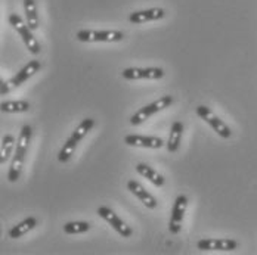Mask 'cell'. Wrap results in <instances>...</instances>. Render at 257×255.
<instances>
[{"mask_svg":"<svg viewBox=\"0 0 257 255\" xmlns=\"http://www.w3.org/2000/svg\"><path fill=\"white\" fill-rule=\"evenodd\" d=\"M31 131L33 130H31L30 126H24L21 128V133H20V137H18V142H17V151H15L12 164L9 167V173H8V180L12 181V183H15L21 176L27 149H28V143H30V139H31Z\"/></svg>","mask_w":257,"mask_h":255,"instance_id":"6da1fadb","label":"cell"},{"mask_svg":"<svg viewBox=\"0 0 257 255\" xmlns=\"http://www.w3.org/2000/svg\"><path fill=\"white\" fill-rule=\"evenodd\" d=\"M9 23H11V26L17 30V33L21 36V39H23V42L26 43L28 51L31 52L33 55L40 53L42 48H40V43L37 42V39L33 36V30L28 27V24H26V23L23 21V18H21L18 14H11V15H9Z\"/></svg>","mask_w":257,"mask_h":255,"instance_id":"7a4b0ae2","label":"cell"},{"mask_svg":"<svg viewBox=\"0 0 257 255\" xmlns=\"http://www.w3.org/2000/svg\"><path fill=\"white\" fill-rule=\"evenodd\" d=\"M39 70H40V62L36 61V59H34V61H30L20 73H17V76H14L11 80H8V81H2L0 93H2L3 96L8 95L9 92H12V90L17 89L18 86L24 84L27 80H28L30 77L34 76Z\"/></svg>","mask_w":257,"mask_h":255,"instance_id":"3957f363","label":"cell"},{"mask_svg":"<svg viewBox=\"0 0 257 255\" xmlns=\"http://www.w3.org/2000/svg\"><path fill=\"white\" fill-rule=\"evenodd\" d=\"M172 103H173V98H172V96H163V98H160L158 101H154L153 103H150V105L141 108L138 112H135V114L130 117V124H132V126H139V124H142V123L147 121L151 115L157 114L158 111H163V109L169 108Z\"/></svg>","mask_w":257,"mask_h":255,"instance_id":"277c9868","label":"cell"},{"mask_svg":"<svg viewBox=\"0 0 257 255\" xmlns=\"http://www.w3.org/2000/svg\"><path fill=\"white\" fill-rule=\"evenodd\" d=\"M80 42L89 43V42H121L124 39V34L117 30H103V31H95V30H80L76 34Z\"/></svg>","mask_w":257,"mask_h":255,"instance_id":"5b68a950","label":"cell"},{"mask_svg":"<svg viewBox=\"0 0 257 255\" xmlns=\"http://www.w3.org/2000/svg\"><path fill=\"white\" fill-rule=\"evenodd\" d=\"M197 114L206 121V123H208L210 126H211V128L220 136V137H223V139H229L232 136V131L231 128L228 127L219 117H216L207 106H204V105H200V106H197Z\"/></svg>","mask_w":257,"mask_h":255,"instance_id":"8992f818","label":"cell"},{"mask_svg":"<svg viewBox=\"0 0 257 255\" xmlns=\"http://www.w3.org/2000/svg\"><path fill=\"white\" fill-rule=\"evenodd\" d=\"M98 215L102 217L105 221H108L112 226V229L115 230V231H118L123 237H130L132 236L133 230L130 229L127 224L111 208H108V206H99L98 208Z\"/></svg>","mask_w":257,"mask_h":255,"instance_id":"52a82bcc","label":"cell"},{"mask_svg":"<svg viewBox=\"0 0 257 255\" xmlns=\"http://www.w3.org/2000/svg\"><path fill=\"white\" fill-rule=\"evenodd\" d=\"M188 206V196L186 195H179L175 201L173 209H172V217H170V224H169V230L173 234H178L182 229V220L185 215Z\"/></svg>","mask_w":257,"mask_h":255,"instance_id":"ba28073f","label":"cell"},{"mask_svg":"<svg viewBox=\"0 0 257 255\" xmlns=\"http://www.w3.org/2000/svg\"><path fill=\"white\" fill-rule=\"evenodd\" d=\"M124 143L128 146H139V148H150L160 149L164 146V140L155 136H141V134H127L124 137Z\"/></svg>","mask_w":257,"mask_h":255,"instance_id":"9c48e42d","label":"cell"},{"mask_svg":"<svg viewBox=\"0 0 257 255\" xmlns=\"http://www.w3.org/2000/svg\"><path fill=\"white\" fill-rule=\"evenodd\" d=\"M197 248L201 251H233L238 248V242L233 239H201Z\"/></svg>","mask_w":257,"mask_h":255,"instance_id":"30bf717a","label":"cell"},{"mask_svg":"<svg viewBox=\"0 0 257 255\" xmlns=\"http://www.w3.org/2000/svg\"><path fill=\"white\" fill-rule=\"evenodd\" d=\"M126 80H160L164 77L163 68H126L121 73Z\"/></svg>","mask_w":257,"mask_h":255,"instance_id":"8fae6325","label":"cell"},{"mask_svg":"<svg viewBox=\"0 0 257 255\" xmlns=\"http://www.w3.org/2000/svg\"><path fill=\"white\" fill-rule=\"evenodd\" d=\"M127 189L136 196V198H139V201L145 205L147 208H151V209L157 208V199H155L154 196H153L148 190H145V187H144L139 181H136V180H128Z\"/></svg>","mask_w":257,"mask_h":255,"instance_id":"7c38bea8","label":"cell"},{"mask_svg":"<svg viewBox=\"0 0 257 255\" xmlns=\"http://www.w3.org/2000/svg\"><path fill=\"white\" fill-rule=\"evenodd\" d=\"M166 12L161 8H153V9H147V11H139V12H133L128 15V21L132 24H144L148 21H157L164 18Z\"/></svg>","mask_w":257,"mask_h":255,"instance_id":"4fadbf2b","label":"cell"},{"mask_svg":"<svg viewBox=\"0 0 257 255\" xmlns=\"http://www.w3.org/2000/svg\"><path fill=\"white\" fill-rule=\"evenodd\" d=\"M182 131H183V124L180 121H175L172 130H170V136H169V140L166 143L167 146V151L169 152H176L179 149L180 139H182Z\"/></svg>","mask_w":257,"mask_h":255,"instance_id":"5bb4252c","label":"cell"},{"mask_svg":"<svg viewBox=\"0 0 257 255\" xmlns=\"http://www.w3.org/2000/svg\"><path fill=\"white\" fill-rule=\"evenodd\" d=\"M37 226V218L34 217H28L26 220H23L21 223H18L17 226H14L12 229L9 230V237L12 239H18L21 236H24L26 233H28L30 230H33Z\"/></svg>","mask_w":257,"mask_h":255,"instance_id":"9a60e30c","label":"cell"},{"mask_svg":"<svg viewBox=\"0 0 257 255\" xmlns=\"http://www.w3.org/2000/svg\"><path fill=\"white\" fill-rule=\"evenodd\" d=\"M136 171H138L141 176H144L145 179L150 180L153 184L158 186V187L164 184V177H163L161 174H158V171H155L154 168H151L150 165H147V164H144V162H141V164L136 165Z\"/></svg>","mask_w":257,"mask_h":255,"instance_id":"2e32d148","label":"cell"},{"mask_svg":"<svg viewBox=\"0 0 257 255\" xmlns=\"http://www.w3.org/2000/svg\"><path fill=\"white\" fill-rule=\"evenodd\" d=\"M24 11H26L27 24L28 27L36 31L40 23H39V17H37V8H36V2L34 0H24Z\"/></svg>","mask_w":257,"mask_h":255,"instance_id":"e0dca14e","label":"cell"},{"mask_svg":"<svg viewBox=\"0 0 257 255\" xmlns=\"http://www.w3.org/2000/svg\"><path fill=\"white\" fill-rule=\"evenodd\" d=\"M15 137L12 134H5L2 139V148H0V164L5 165V162L9 159L15 149Z\"/></svg>","mask_w":257,"mask_h":255,"instance_id":"ac0fdd59","label":"cell"},{"mask_svg":"<svg viewBox=\"0 0 257 255\" xmlns=\"http://www.w3.org/2000/svg\"><path fill=\"white\" fill-rule=\"evenodd\" d=\"M77 143L78 140L76 137H70L65 143H64V146H62V149L59 151L58 153V159H59V162H67V161H70V158L73 156V153L76 151V148H77Z\"/></svg>","mask_w":257,"mask_h":255,"instance_id":"d6986e66","label":"cell"},{"mask_svg":"<svg viewBox=\"0 0 257 255\" xmlns=\"http://www.w3.org/2000/svg\"><path fill=\"white\" fill-rule=\"evenodd\" d=\"M3 112H27L30 109V102L27 101H6L0 105Z\"/></svg>","mask_w":257,"mask_h":255,"instance_id":"ffe728a7","label":"cell"},{"mask_svg":"<svg viewBox=\"0 0 257 255\" xmlns=\"http://www.w3.org/2000/svg\"><path fill=\"white\" fill-rule=\"evenodd\" d=\"M95 127V120L93 118H84L80 124H78L77 127H76V130L73 131V137H76L78 142L92 130V128Z\"/></svg>","mask_w":257,"mask_h":255,"instance_id":"44dd1931","label":"cell"},{"mask_svg":"<svg viewBox=\"0 0 257 255\" xmlns=\"http://www.w3.org/2000/svg\"><path fill=\"white\" fill-rule=\"evenodd\" d=\"M90 229V224L86 221H70L64 226V231L68 234H78V233H84Z\"/></svg>","mask_w":257,"mask_h":255,"instance_id":"7402d4cb","label":"cell"}]
</instances>
